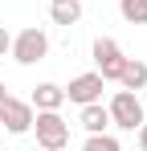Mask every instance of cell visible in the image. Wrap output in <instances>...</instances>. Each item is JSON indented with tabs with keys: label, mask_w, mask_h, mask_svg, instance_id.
<instances>
[{
	"label": "cell",
	"mask_w": 147,
	"mask_h": 151,
	"mask_svg": "<svg viewBox=\"0 0 147 151\" xmlns=\"http://www.w3.org/2000/svg\"><path fill=\"white\" fill-rule=\"evenodd\" d=\"M82 151H122V143L115 139V135H86V143H82Z\"/></svg>",
	"instance_id": "cell-12"
},
{
	"label": "cell",
	"mask_w": 147,
	"mask_h": 151,
	"mask_svg": "<svg viewBox=\"0 0 147 151\" xmlns=\"http://www.w3.org/2000/svg\"><path fill=\"white\" fill-rule=\"evenodd\" d=\"M49 17H53V25H78V21H82V4H78V0H61V4H53V8H49Z\"/></svg>",
	"instance_id": "cell-10"
},
{
	"label": "cell",
	"mask_w": 147,
	"mask_h": 151,
	"mask_svg": "<svg viewBox=\"0 0 147 151\" xmlns=\"http://www.w3.org/2000/svg\"><path fill=\"white\" fill-rule=\"evenodd\" d=\"M61 90H66V102L90 106V102H102V90H106V82H102V74H98V70H90V74H78L70 86H61Z\"/></svg>",
	"instance_id": "cell-6"
},
{
	"label": "cell",
	"mask_w": 147,
	"mask_h": 151,
	"mask_svg": "<svg viewBox=\"0 0 147 151\" xmlns=\"http://www.w3.org/2000/svg\"><path fill=\"white\" fill-rule=\"evenodd\" d=\"M33 102H24V98H12V94H4L0 98V123H4V131L8 135H29L33 131Z\"/></svg>",
	"instance_id": "cell-4"
},
{
	"label": "cell",
	"mask_w": 147,
	"mask_h": 151,
	"mask_svg": "<svg viewBox=\"0 0 147 151\" xmlns=\"http://www.w3.org/2000/svg\"><path fill=\"white\" fill-rule=\"evenodd\" d=\"M33 110H61L66 106V90L57 86V82H41V86H33Z\"/></svg>",
	"instance_id": "cell-7"
},
{
	"label": "cell",
	"mask_w": 147,
	"mask_h": 151,
	"mask_svg": "<svg viewBox=\"0 0 147 151\" xmlns=\"http://www.w3.org/2000/svg\"><path fill=\"white\" fill-rule=\"evenodd\" d=\"M53 4H61V0H53Z\"/></svg>",
	"instance_id": "cell-16"
},
{
	"label": "cell",
	"mask_w": 147,
	"mask_h": 151,
	"mask_svg": "<svg viewBox=\"0 0 147 151\" xmlns=\"http://www.w3.org/2000/svg\"><path fill=\"white\" fill-rule=\"evenodd\" d=\"M106 114H110V127H119V131H139V123H147L143 102H139L135 90H119L106 106Z\"/></svg>",
	"instance_id": "cell-3"
},
{
	"label": "cell",
	"mask_w": 147,
	"mask_h": 151,
	"mask_svg": "<svg viewBox=\"0 0 147 151\" xmlns=\"http://www.w3.org/2000/svg\"><path fill=\"white\" fill-rule=\"evenodd\" d=\"M139 147L147 151V123H139Z\"/></svg>",
	"instance_id": "cell-14"
},
{
	"label": "cell",
	"mask_w": 147,
	"mask_h": 151,
	"mask_svg": "<svg viewBox=\"0 0 147 151\" xmlns=\"http://www.w3.org/2000/svg\"><path fill=\"white\" fill-rule=\"evenodd\" d=\"M94 65H98V74H102V82H119L127 57H122V49H119L115 37H98L94 41Z\"/></svg>",
	"instance_id": "cell-5"
},
{
	"label": "cell",
	"mask_w": 147,
	"mask_h": 151,
	"mask_svg": "<svg viewBox=\"0 0 147 151\" xmlns=\"http://www.w3.org/2000/svg\"><path fill=\"white\" fill-rule=\"evenodd\" d=\"M33 131H37V147L41 151H61L70 143V123L61 119V110H37Z\"/></svg>",
	"instance_id": "cell-1"
},
{
	"label": "cell",
	"mask_w": 147,
	"mask_h": 151,
	"mask_svg": "<svg viewBox=\"0 0 147 151\" xmlns=\"http://www.w3.org/2000/svg\"><path fill=\"white\" fill-rule=\"evenodd\" d=\"M78 123H82L86 135H102V131L110 127V114H106L102 102H90V106H82V119H78Z\"/></svg>",
	"instance_id": "cell-8"
},
{
	"label": "cell",
	"mask_w": 147,
	"mask_h": 151,
	"mask_svg": "<svg viewBox=\"0 0 147 151\" xmlns=\"http://www.w3.org/2000/svg\"><path fill=\"white\" fill-rule=\"evenodd\" d=\"M4 94H8V90H4V82H0V98H4Z\"/></svg>",
	"instance_id": "cell-15"
},
{
	"label": "cell",
	"mask_w": 147,
	"mask_h": 151,
	"mask_svg": "<svg viewBox=\"0 0 147 151\" xmlns=\"http://www.w3.org/2000/svg\"><path fill=\"white\" fill-rule=\"evenodd\" d=\"M119 12L127 25H147V0H119Z\"/></svg>",
	"instance_id": "cell-11"
},
{
	"label": "cell",
	"mask_w": 147,
	"mask_h": 151,
	"mask_svg": "<svg viewBox=\"0 0 147 151\" xmlns=\"http://www.w3.org/2000/svg\"><path fill=\"white\" fill-rule=\"evenodd\" d=\"M8 45H12V33H8V29L0 25V57H4V53H8Z\"/></svg>",
	"instance_id": "cell-13"
},
{
	"label": "cell",
	"mask_w": 147,
	"mask_h": 151,
	"mask_svg": "<svg viewBox=\"0 0 147 151\" xmlns=\"http://www.w3.org/2000/svg\"><path fill=\"white\" fill-rule=\"evenodd\" d=\"M8 53H12V61H17V65H37V61H45V53H49V37H45V29H37V25L21 29V33L12 37Z\"/></svg>",
	"instance_id": "cell-2"
},
{
	"label": "cell",
	"mask_w": 147,
	"mask_h": 151,
	"mask_svg": "<svg viewBox=\"0 0 147 151\" xmlns=\"http://www.w3.org/2000/svg\"><path fill=\"white\" fill-rule=\"evenodd\" d=\"M119 86L139 94V90L147 86V61H135V57H127V65H122V74H119Z\"/></svg>",
	"instance_id": "cell-9"
}]
</instances>
